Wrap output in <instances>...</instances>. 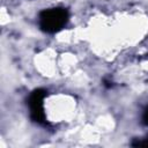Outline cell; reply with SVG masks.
Segmentation results:
<instances>
[{"instance_id": "6da1fadb", "label": "cell", "mask_w": 148, "mask_h": 148, "mask_svg": "<svg viewBox=\"0 0 148 148\" xmlns=\"http://www.w3.org/2000/svg\"><path fill=\"white\" fill-rule=\"evenodd\" d=\"M67 10L64 8H51L43 10L39 15V24L44 31L56 32L67 22Z\"/></svg>"}, {"instance_id": "3957f363", "label": "cell", "mask_w": 148, "mask_h": 148, "mask_svg": "<svg viewBox=\"0 0 148 148\" xmlns=\"http://www.w3.org/2000/svg\"><path fill=\"white\" fill-rule=\"evenodd\" d=\"M142 123L145 125H148V108L145 110L143 112V116H142Z\"/></svg>"}, {"instance_id": "7a4b0ae2", "label": "cell", "mask_w": 148, "mask_h": 148, "mask_svg": "<svg viewBox=\"0 0 148 148\" xmlns=\"http://www.w3.org/2000/svg\"><path fill=\"white\" fill-rule=\"evenodd\" d=\"M44 97H45V91L42 89H37L31 94L29 98L30 114H31V118L37 123H43L45 119L44 108H43Z\"/></svg>"}, {"instance_id": "277c9868", "label": "cell", "mask_w": 148, "mask_h": 148, "mask_svg": "<svg viewBox=\"0 0 148 148\" xmlns=\"http://www.w3.org/2000/svg\"><path fill=\"white\" fill-rule=\"evenodd\" d=\"M136 146H146V147H148V138L146 139V141L145 142H138V145Z\"/></svg>"}]
</instances>
